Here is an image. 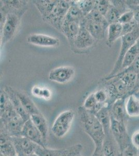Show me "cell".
<instances>
[{
  "instance_id": "6da1fadb",
  "label": "cell",
  "mask_w": 139,
  "mask_h": 156,
  "mask_svg": "<svg viewBox=\"0 0 139 156\" xmlns=\"http://www.w3.org/2000/svg\"><path fill=\"white\" fill-rule=\"evenodd\" d=\"M79 121L85 132L92 138L95 149H101L105 137L104 129L95 114L80 106L78 108Z\"/></svg>"
},
{
  "instance_id": "7a4b0ae2",
  "label": "cell",
  "mask_w": 139,
  "mask_h": 156,
  "mask_svg": "<svg viewBox=\"0 0 139 156\" xmlns=\"http://www.w3.org/2000/svg\"><path fill=\"white\" fill-rule=\"evenodd\" d=\"M26 11H9L5 22L1 30V48L12 40L19 27L21 17Z\"/></svg>"
},
{
  "instance_id": "3957f363",
  "label": "cell",
  "mask_w": 139,
  "mask_h": 156,
  "mask_svg": "<svg viewBox=\"0 0 139 156\" xmlns=\"http://www.w3.org/2000/svg\"><path fill=\"white\" fill-rule=\"evenodd\" d=\"M121 38L122 44L118 58L117 59L112 71L105 78L106 80H109L112 77L117 75L122 70V63L125 54L139 39V27L134 32L122 36Z\"/></svg>"
},
{
  "instance_id": "277c9868",
  "label": "cell",
  "mask_w": 139,
  "mask_h": 156,
  "mask_svg": "<svg viewBox=\"0 0 139 156\" xmlns=\"http://www.w3.org/2000/svg\"><path fill=\"white\" fill-rule=\"evenodd\" d=\"M74 116V112L72 110H65L59 114L51 127L53 134L59 138L65 136L71 128Z\"/></svg>"
},
{
  "instance_id": "5b68a950",
  "label": "cell",
  "mask_w": 139,
  "mask_h": 156,
  "mask_svg": "<svg viewBox=\"0 0 139 156\" xmlns=\"http://www.w3.org/2000/svg\"><path fill=\"white\" fill-rule=\"evenodd\" d=\"M71 5V1H58L53 12L44 21L61 32L64 20Z\"/></svg>"
},
{
  "instance_id": "8992f818",
  "label": "cell",
  "mask_w": 139,
  "mask_h": 156,
  "mask_svg": "<svg viewBox=\"0 0 139 156\" xmlns=\"http://www.w3.org/2000/svg\"><path fill=\"white\" fill-rule=\"evenodd\" d=\"M127 124L120 122L111 117V131L120 148V153L131 144V136L129 135Z\"/></svg>"
},
{
  "instance_id": "52a82bcc",
  "label": "cell",
  "mask_w": 139,
  "mask_h": 156,
  "mask_svg": "<svg viewBox=\"0 0 139 156\" xmlns=\"http://www.w3.org/2000/svg\"><path fill=\"white\" fill-rule=\"evenodd\" d=\"M75 75V70L71 66H61L51 70L48 79L51 81L64 84L70 81Z\"/></svg>"
},
{
  "instance_id": "ba28073f",
  "label": "cell",
  "mask_w": 139,
  "mask_h": 156,
  "mask_svg": "<svg viewBox=\"0 0 139 156\" xmlns=\"http://www.w3.org/2000/svg\"><path fill=\"white\" fill-rule=\"evenodd\" d=\"M26 122L18 114L4 123H1V131L5 132L12 137L21 136L23 126Z\"/></svg>"
},
{
  "instance_id": "9c48e42d",
  "label": "cell",
  "mask_w": 139,
  "mask_h": 156,
  "mask_svg": "<svg viewBox=\"0 0 139 156\" xmlns=\"http://www.w3.org/2000/svg\"><path fill=\"white\" fill-rule=\"evenodd\" d=\"M12 140L17 156L34 154L39 146L32 140L23 136L12 137Z\"/></svg>"
},
{
  "instance_id": "30bf717a",
  "label": "cell",
  "mask_w": 139,
  "mask_h": 156,
  "mask_svg": "<svg viewBox=\"0 0 139 156\" xmlns=\"http://www.w3.org/2000/svg\"><path fill=\"white\" fill-rule=\"evenodd\" d=\"M21 136L28 138L32 142L43 147H46L42 136L31 119L25 123L21 132Z\"/></svg>"
},
{
  "instance_id": "8fae6325",
  "label": "cell",
  "mask_w": 139,
  "mask_h": 156,
  "mask_svg": "<svg viewBox=\"0 0 139 156\" xmlns=\"http://www.w3.org/2000/svg\"><path fill=\"white\" fill-rule=\"evenodd\" d=\"M96 40L88 32L86 28L81 25V28L74 41L72 48L78 50H84L92 46Z\"/></svg>"
},
{
  "instance_id": "7c38bea8",
  "label": "cell",
  "mask_w": 139,
  "mask_h": 156,
  "mask_svg": "<svg viewBox=\"0 0 139 156\" xmlns=\"http://www.w3.org/2000/svg\"><path fill=\"white\" fill-rule=\"evenodd\" d=\"M127 98H122L116 100L109 107L111 117L116 121L126 124H127L129 118L126 109Z\"/></svg>"
},
{
  "instance_id": "4fadbf2b",
  "label": "cell",
  "mask_w": 139,
  "mask_h": 156,
  "mask_svg": "<svg viewBox=\"0 0 139 156\" xmlns=\"http://www.w3.org/2000/svg\"><path fill=\"white\" fill-rule=\"evenodd\" d=\"M27 42L37 46L55 47L59 45L60 41L57 37L42 34H32L26 38Z\"/></svg>"
},
{
  "instance_id": "5bb4252c",
  "label": "cell",
  "mask_w": 139,
  "mask_h": 156,
  "mask_svg": "<svg viewBox=\"0 0 139 156\" xmlns=\"http://www.w3.org/2000/svg\"><path fill=\"white\" fill-rule=\"evenodd\" d=\"M101 150L105 156H118L121 154L119 146L114 138L111 131L109 133L105 134Z\"/></svg>"
},
{
  "instance_id": "9a60e30c",
  "label": "cell",
  "mask_w": 139,
  "mask_h": 156,
  "mask_svg": "<svg viewBox=\"0 0 139 156\" xmlns=\"http://www.w3.org/2000/svg\"><path fill=\"white\" fill-rule=\"evenodd\" d=\"M4 90L7 93L9 99L17 113L23 119L25 122L29 120L30 119V115L27 113L25 108H23L19 98L16 94V90H14L12 87L9 86L6 87Z\"/></svg>"
},
{
  "instance_id": "2e32d148",
  "label": "cell",
  "mask_w": 139,
  "mask_h": 156,
  "mask_svg": "<svg viewBox=\"0 0 139 156\" xmlns=\"http://www.w3.org/2000/svg\"><path fill=\"white\" fill-rule=\"evenodd\" d=\"M81 28V23L74 21L64 20L62 27L61 32L67 37L72 48L76 36Z\"/></svg>"
},
{
  "instance_id": "e0dca14e",
  "label": "cell",
  "mask_w": 139,
  "mask_h": 156,
  "mask_svg": "<svg viewBox=\"0 0 139 156\" xmlns=\"http://www.w3.org/2000/svg\"><path fill=\"white\" fill-rule=\"evenodd\" d=\"M81 25L84 26L95 40H102L105 37L106 28L100 23L84 18L81 22Z\"/></svg>"
},
{
  "instance_id": "ac0fdd59",
  "label": "cell",
  "mask_w": 139,
  "mask_h": 156,
  "mask_svg": "<svg viewBox=\"0 0 139 156\" xmlns=\"http://www.w3.org/2000/svg\"><path fill=\"white\" fill-rule=\"evenodd\" d=\"M0 151L4 156H17L12 137L2 131L0 133Z\"/></svg>"
},
{
  "instance_id": "d6986e66",
  "label": "cell",
  "mask_w": 139,
  "mask_h": 156,
  "mask_svg": "<svg viewBox=\"0 0 139 156\" xmlns=\"http://www.w3.org/2000/svg\"><path fill=\"white\" fill-rule=\"evenodd\" d=\"M30 119L41 133L43 140L46 144L48 135V126L45 118L42 114H35L31 115Z\"/></svg>"
},
{
  "instance_id": "ffe728a7",
  "label": "cell",
  "mask_w": 139,
  "mask_h": 156,
  "mask_svg": "<svg viewBox=\"0 0 139 156\" xmlns=\"http://www.w3.org/2000/svg\"><path fill=\"white\" fill-rule=\"evenodd\" d=\"M99 121L102 125L105 134L111 131V115L110 108L106 105L95 114Z\"/></svg>"
},
{
  "instance_id": "44dd1931",
  "label": "cell",
  "mask_w": 139,
  "mask_h": 156,
  "mask_svg": "<svg viewBox=\"0 0 139 156\" xmlns=\"http://www.w3.org/2000/svg\"><path fill=\"white\" fill-rule=\"evenodd\" d=\"M58 1L47 0V1H33V3L37 8L39 12L42 16L43 20L49 16L56 5Z\"/></svg>"
},
{
  "instance_id": "7402d4cb",
  "label": "cell",
  "mask_w": 139,
  "mask_h": 156,
  "mask_svg": "<svg viewBox=\"0 0 139 156\" xmlns=\"http://www.w3.org/2000/svg\"><path fill=\"white\" fill-rule=\"evenodd\" d=\"M16 94L19 98L23 108L27 113L31 116L35 114H41L36 105L27 95L23 93L16 91Z\"/></svg>"
},
{
  "instance_id": "603a6c76",
  "label": "cell",
  "mask_w": 139,
  "mask_h": 156,
  "mask_svg": "<svg viewBox=\"0 0 139 156\" xmlns=\"http://www.w3.org/2000/svg\"><path fill=\"white\" fill-rule=\"evenodd\" d=\"M126 109L129 118L139 117V99L134 94H131L127 98Z\"/></svg>"
},
{
  "instance_id": "cb8c5ba5",
  "label": "cell",
  "mask_w": 139,
  "mask_h": 156,
  "mask_svg": "<svg viewBox=\"0 0 139 156\" xmlns=\"http://www.w3.org/2000/svg\"><path fill=\"white\" fill-rule=\"evenodd\" d=\"M123 26L119 23H111L108 27L107 45L111 47L115 41L122 37Z\"/></svg>"
},
{
  "instance_id": "d4e9b609",
  "label": "cell",
  "mask_w": 139,
  "mask_h": 156,
  "mask_svg": "<svg viewBox=\"0 0 139 156\" xmlns=\"http://www.w3.org/2000/svg\"><path fill=\"white\" fill-rule=\"evenodd\" d=\"M139 56V39L125 54L122 65V70L130 66Z\"/></svg>"
},
{
  "instance_id": "484cf974",
  "label": "cell",
  "mask_w": 139,
  "mask_h": 156,
  "mask_svg": "<svg viewBox=\"0 0 139 156\" xmlns=\"http://www.w3.org/2000/svg\"><path fill=\"white\" fill-rule=\"evenodd\" d=\"M115 76L120 77V79L123 81V83L126 85L130 90L131 94H132L136 86L137 73L132 71L123 70Z\"/></svg>"
},
{
  "instance_id": "4316f807",
  "label": "cell",
  "mask_w": 139,
  "mask_h": 156,
  "mask_svg": "<svg viewBox=\"0 0 139 156\" xmlns=\"http://www.w3.org/2000/svg\"><path fill=\"white\" fill-rule=\"evenodd\" d=\"M71 5L68 11L64 20L68 21H77L81 23L82 20L85 17L84 15L78 6L76 5L74 1H71Z\"/></svg>"
},
{
  "instance_id": "83f0119b",
  "label": "cell",
  "mask_w": 139,
  "mask_h": 156,
  "mask_svg": "<svg viewBox=\"0 0 139 156\" xmlns=\"http://www.w3.org/2000/svg\"><path fill=\"white\" fill-rule=\"evenodd\" d=\"M106 105L99 104L96 99L94 93L90 94L85 100L83 106L85 109L95 115L97 112Z\"/></svg>"
},
{
  "instance_id": "f1b7e54d",
  "label": "cell",
  "mask_w": 139,
  "mask_h": 156,
  "mask_svg": "<svg viewBox=\"0 0 139 156\" xmlns=\"http://www.w3.org/2000/svg\"><path fill=\"white\" fill-rule=\"evenodd\" d=\"M85 18L87 20L100 23L106 29L109 26V24L106 20L105 16L101 14L100 12L96 9H93L89 14L85 16Z\"/></svg>"
},
{
  "instance_id": "f546056e",
  "label": "cell",
  "mask_w": 139,
  "mask_h": 156,
  "mask_svg": "<svg viewBox=\"0 0 139 156\" xmlns=\"http://www.w3.org/2000/svg\"><path fill=\"white\" fill-rule=\"evenodd\" d=\"M64 149H51L46 147L37 146L35 154L38 156H61Z\"/></svg>"
},
{
  "instance_id": "4dcf8cb0",
  "label": "cell",
  "mask_w": 139,
  "mask_h": 156,
  "mask_svg": "<svg viewBox=\"0 0 139 156\" xmlns=\"http://www.w3.org/2000/svg\"><path fill=\"white\" fill-rule=\"evenodd\" d=\"M74 2L81 11L84 17L89 14L94 9L95 7V1H74Z\"/></svg>"
},
{
  "instance_id": "1f68e13d",
  "label": "cell",
  "mask_w": 139,
  "mask_h": 156,
  "mask_svg": "<svg viewBox=\"0 0 139 156\" xmlns=\"http://www.w3.org/2000/svg\"><path fill=\"white\" fill-rule=\"evenodd\" d=\"M122 14V13L112 4L106 14L105 17L108 23L110 25L111 23H118V20Z\"/></svg>"
},
{
  "instance_id": "d6a6232c",
  "label": "cell",
  "mask_w": 139,
  "mask_h": 156,
  "mask_svg": "<svg viewBox=\"0 0 139 156\" xmlns=\"http://www.w3.org/2000/svg\"><path fill=\"white\" fill-rule=\"evenodd\" d=\"M111 1L106 0H98L95 1V7L94 9L100 12L103 16H106V14L111 7Z\"/></svg>"
},
{
  "instance_id": "836d02e7",
  "label": "cell",
  "mask_w": 139,
  "mask_h": 156,
  "mask_svg": "<svg viewBox=\"0 0 139 156\" xmlns=\"http://www.w3.org/2000/svg\"><path fill=\"white\" fill-rule=\"evenodd\" d=\"M83 149V146L80 143L75 144L70 147L64 148V151L61 156H75L81 154Z\"/></svg>"
},
{
  "instance_id": "e575fe53",
  "label": "cell",
  "mask_w": 139,
  "mask_h": 156,
  "mask_svg": "<svg viewBox=\"0 0 139 156\" xmlns=\"http://www.w3.org/2000/svg\"><path fill=\"white\" fill-rule=\"evenodd\" d=\"M122 26H123L122 36H123L134 32V31H135L137 29L139 28V24L136 20H134L130 23L122 25Z\"/></svg>"
},
{
  "instance_id": "d590c367",
  "label": "cell",
  "mask_w": 139,
  "mask_h": 156,
  "mask_svg": "<svg viewBox=\"0 0 139 156\" xmlns=\"http://www.w3.org/2000/svg\"><path fill=\"white\" fill-rule=\"evenodd\" d=\"M96 99L99 104L102 105H107L108 101V95L107 93L104 89H101L94 93Z\"/></svg>"
},
{
  "instance_id": "8d00e7d4",
  "label": "cell",
  "mask_w": 139,
  "mask_h": 156,
  "mask_svg": "<svg viewBox=\"0 0 139 156\" xmlns=\"http://www.w3.org/2000/svg\"><path fill=\"white\" fill-rule=\"evenodd\" d=\"M134 20V12L132 10L130 9L121 15V16H120V18L118 20V23L122 25H124L126 23H130Z\"/></svg>"
},
{
  "instance_id": "74e56055",
  "label": "cell",
  "mask_w": 139,
  "mask_h": 156,
  "mask_svg": "<svg viewBox=\"0 0 139 156\" xmlns=\"http://www.w3.org/2000/svg\"><path fill=\"white\" fill-rule=\"evenodd\" d=\"M121 156H138V149L131 143L122 151Z\"/></svg>"
},
{
  "instance_id": "f35d334b",
  "label": "cell",
  "mask_w": 139,
  "mask_h": 156,
  "mask_svg": "<svg viewBox=\"0 0 139 156\" xmlns=\"http://www.w3.org/2000/svg\"><path fill=\"white\" fill-rule=\"evenodd\" d=\"M123 70L132 71L137 74L139 73V56L137 57V58L134 61V62L130 66Z\"/></svg>"
},
{
  "instance_id": "ab89813d",
  "label": "cell",
  "mask_w": 139,
  "mask_h": 156,
  "mask_svg": "<svg viewBox=\"0 0 139 156\" xmlns=\"http://www.w3.org/2000/svg\"><path fill=\"white\" fill-rule=\"evenodd\" d=\"M131 143L137 149H139V130L134 132L131 136Z\"/></svg>"
},
{
  "instance_id": "60d3db41",
  "label": "cell",
  "mask_w": 139,
  "mask_h": 156,
  "mask_svg": "<svg viewBox=\"0 0 139 156\" xmlns=\"http://www.w3.org/2000/svg\"><path fill=\"white\" fill-rule=\"evenodd\" d=\"M92 156H105V155L103 154V153H102L101 149H95V151H93Z\"/></svg>"
},
{
  "instance_id": "b9f144b4",
  "label": "cell",
  "mask_w": 139,
  "mask_h": 156,
  "mask_svg": "<svg viewBox=\"0 0 139 156\" xmlns=\"http://www.w3.org/2000/svg\"><path fill=\"white\" fill-rule=\"evenodd\" d=\"M139 89V73L137 74V81H136V86L134 89V91L132 93H134L135 91Z\"/></svg>"
},
{
  "instance_id": "7bdbcfd3",
  "label": "cell",
  "mask_w": 139,
  "mask_h": 156,
  "mask_svg": "<svg viewBox=\"0 0 139 156\" xmlns=\"http://www.w3.org/2000/svg\"><path fill=\"white\" fill-rule=\"evenodd\" d=\"M132 94H134V95L137 97V98H138L139 99V89L136 90V91H135V92H134V93H132Z\"/></svg>"
},
{
  "instance_id": "ee69618b",
  "label": "cell",
  "mask_w": 139,
  "mask_h": 156,
  "mask_svg": "<svg viewBox=\"0 0 139 156\" xmlns=\"http://www.w3.org/2000/svg\"><path fill=\"white\" fill-rule=\"evenodd\" d=\"M38 156L37 154H35V153L34 154H22L20 156Z\"/></svg>"
},
{
  "instance_id": "f6af8a7d",
  "label": "cell",
  "mask_w": 139,
  "mask_h": 156,
  "mask_svg": "<svg viewBox=\"0 0 139 156\" xmlns=\"http://www.w3.org/2000/svg\"><path fill=\"white\" fill-rule=\"evenodd\" d=\"M75 156H83L81 154H77V155H76Z\"/></svg>"
},
{
  "instance_id": "bcb514c9",
  "label": "cell",
  "mask_w": 139,
  "mask_h": 156,
  "mask_svg": "<svg viewBox=\"0 0 139 156\" xmlns=\"http://www.w3.org/2000/svg\"><path fill=\"white\" fill-rule=\"evenodd\" d=\"M138 156H139V149H138Z\"/></svg>"
},
{
  "instance_id": "7dc6e473",
  "label": "cell",
  "mask_w": 139,
  "mask_h": 156,
  "mask_svg": "<svg viewBox=\"0 0 139 156\" xmlns=\"http://www.w3.org/2000/svg\"><path fill=\"white\" fill-rule=\"evenodd\" d=\"M0 156H4V155H3V154H1V155H0Z\"/></svg>"
},
{
  "instance_id": "c3c4849f",
  "label": "cell",
  "mask_w": 139,
  "mask_h": 156,
  "mask_svg": "<svg viewBox=\"0 0 139 156\" xmlns=\"http://www.w3.org/2000/svg\"><path fill=\"white\" fill-rule=\"evenodd\" d=\"M121 156V154H120V156Z\"/></svg>"
}]
</instances>
